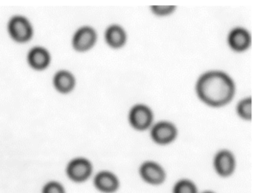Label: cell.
Segmentation results:
<instances>
[{
  "label": "cell",
  "instance_id": "obj_8",
  "mask_svg": "<svg viewBox=\"0 0 259 193\" xmlns=\"http://www.w3.org/2000/svg\"><path fill=\"white\" fill-rule=\"evenodd\" d=\"M92 166L90 161L84 158H76L69 163L67 174L75 182H83L92 174Z\"/></svg>",
  "mask_w": 259,
  "mask_h": 193
},
{
  "label": "cell",
  "instance_id": "obj_16",
  "mask_svg": "<svg viewBox=\"0 0 259 193\" xmlns=\"http://www.w3.org/2000/svg\"><path fill=\"white\" fill-rule=\"evenodd\" d=\"M174 6H151V10L154 14L158 16H166L170 15L175 11Z\"/></svg>",
  "mask_w": 259,
  "mask_h": 193
},
{
  "label": "cell",
  "instance_id": "obj_10",
  "mask_svg": "<svg viewBox=\"0 0 259 193\" xmlns=\"http://www.w3.org/2000/svg\"><path fill=\"white\" fill-rule=\"evenodd\" d=\"M251 35L242 27H236L228 35V44L236 52L245 51L251 45Z\"/></svg>",
  "mask_w": 259,
  "mask_h": 193
},
{
  "label": "cell",
  "instance_id": "obj_2",
  "mask_svg": "<svg viewBox=\"0 0 259 193\" xmlns=\"http://www.w3.org/2000/svg\"><path fill=\"white\" fill-rule=\"evenodd\" d=\"M153 119L154 115L151 108L144 104L135 105L128 114L132 127L139 131L148 129L152 124Z\"/></svg>",
  "mask_w": 259,
  "mask_h": 193
},
{
  "label": "cell",
  "instance_id": "obj_7",
  "mask_svg": "<svg viewBox=\"0 0 259 193\" xmlns=\"http://www.w3.org/2000/svg\"><path fill=\"white\" fill-rule=\"evenodd\" d=\"M97 41V33L91 27H81L78 29L72 40V45L77 51L84 52L94 47Z\"/></svg>",
  "mask_w": 259,
  "mask_h": 193
},
{
  "label": "cell",
  "instance_id": "obj_12",
  "mask_svg": "<svg viewBox=\"0 0 259 193\" xmlns=\"http://www.w3.org/2000/svg\"><path fill=\"white\" fill-rule=\"evenodd\" d=\"M51 60L48 50L42 47H34L28 53L29 65L34 69L42 70L48 66Z\"/></svg>",
  "mask_w": 259,
  "mask_h": 193
},
{
  "label": "cell",
  "instance_id": "obj_17",
  "mask_svg": "<svg viewBox=\"0 0 259 193\" xmlns=\"http://www.w3.org/2000/svg\"><path fill=\"white\" fill-rule=\"evenodd\" d=\"M43 193H65L63 187L58 182H51L44 187Z\"/></svg>",
  "mask_w": 259,
  "mask_h": 193
},
{
  "label": "cell",
  "instance_id": "obj_15",
  "mask_svg": "<svg viewBox=\"0 0 259 193\" xmlns=\"http://www.w3.org/2000/svg\"><path fill=\"white\" fill-rule=\"evenodd\" d=\"M238 115L245 120H251V98L247 97L240 100L236 107Z\"/></svg>",
  "mask_w": 259,
  "mask_h": 193
},
{
  "label": "cell",
  "instance_id": "obj_18",
  "mask_svg": "<svg viewBox=\"0 0 259 193\" xmlns=\"http://www.w3.org/2000/svg\"><path fill=\"white\" fill-rule=\"evenodd\" d=\"M201 193H215V192H214V191H210V190H207V191H204Z\"/></svg>",
  "mask_w": 259,
  "mask_h": 193
},
{
  "label": "cell",
  "instance_id": "obj_11",
  "mask_svg": "<svg viewBox=\"0 0 259 193\" xmlns=\"http://www.w3.org/2000/svg\"><path fill=\"white\" fill-rule=\"evenodd\" d=\"M105 40L107 44L112 48H121L126 43V33L121 26L113 24L106 30Z\"/></svg>",
  "mask_w": 259,
  "mask_h": 193
},
{
  "label": "cell",
  "instance_id": "obj_6",
  "mask_svg": "<svg viewBox=\"0 0 259 193\" xmlns=\"http://www.w3.org/2000/svg\"><path fill=\"white\" fill-rule=\"evenodd\" d=\"M9 32L17 42H26L32 36V27L26 18L16 16L9 23Z\"/></svg>",
  "mask_w": 259,
  "mask_h": 193
},
{
  "label": "cell",
  "instance_id": "obj_4",
  "mask_svg": "<svg viewBox=\"0 0 259 193\" xmlns=\"http://www.w3.org/2000/svg\"><path fill=\"white\" fill-rule=\"evenodd\" d=\"M177 129L175 125L167 121H160L156 123L151 130L153 141L158 144H170L177 136Z\"/></svg>",
  "mask_w": 259,
  "mask_h": 193
},
{
  "label": "cell",
  "instance_id": "obj_1",
  "mask_svg": "<svg viewBox=\"0 0 259 193\" xmlns=\"http://www.w3.org/2000/svg\"><path fill=\"white\" fill-rule=\"evenodd\" d=\"M235 91L234 82L224 71H207L200 76L196 84L198 97L204 103L213 107L230 103Z\"/></svg>",
  "mask_w": 259,
  "mask_h": 193
},
{
  "label": "cell",
  "instance_id": "obj_5",
  "mask_svg": "<svg viewBox=\"0 0 259 193\" xmlns=\"http://www.w3.org/2000/svg\"><path fill=\"white\" fill-rule=\"evenodd\" d=\"M213 168L221 177H228L234 173L236 159L230 150H221L213 158Z\"/></svg>",
  "mask_w": 259,
  "mask_h": 193
},
{
  "label": "cell",
  "instance_id": "obj_14",
  "mask_svg": "<svg viewBox=\"0 0 259 193\" xmlns=\"http://www.w3.org/2000/svg\"><path fill=\"white\" fill-rule=\"evenodd\" d=\"M172 193H198V191L193 181L182 179L174 184Z\"/></svg>",
  "mask_w": 259,
  "mask_h": 193
},
{
  "label": "cell",
  "instance_id": "obj_9",
  "mask_svg": "<svg viewBox=\"0 0 259 193\" xmlns=\"http://www.w3.org/2000/svg\"><path fill=\"white\" fill-rule=\"evenodd\" d=\"M95 186L98 191L103 193H115L119 188V179L112 172H99L94 179Z\"/></svg>",
  "mask_w": 259,
  "mask_h": 193
},
{
  "label": "cell",
  "instance_id": "obj_13",
  "mask_svg": "<svg viewBox=\"0 0 259 193\" xmlns=\"http://www.w3.org/2000/svg\"><path fill=\"white\" fill-rule=\"evenodd\" d=\"M54 84L57 91L68 93L75 86V78L69 71H60L54 76Z\"/></svg>",
  "mask_w": 259,
  "mask_h": 193
},
{
  "label": "cell",
  "instance_id": "obj_3",
  "mask_svg": "<svg viewBox=\"0 0 259 193\" xmlns=\"http://www.w3.org/2000/svg\"><path fill=\"white\" fill-rule=\"evenodd\" d=\"M139 175L144 182L151 185H160L166 180L164 169L158 163L145 161L139 168Z\"/></svg>",
  "mask_w": 259,
  "mask_h": 193
}]
</instances>
